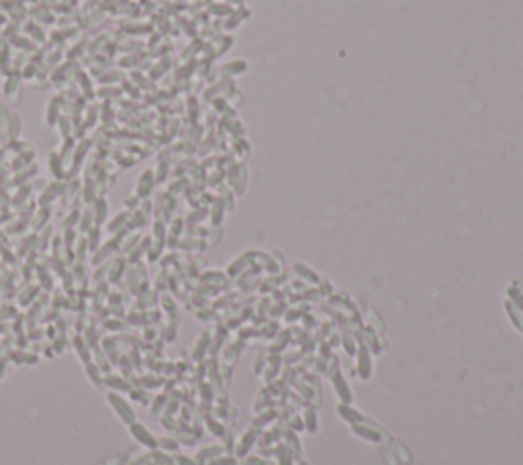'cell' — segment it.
<instances>
[{
  "label": "cell",
  "mask_w": 523,
  "mask_h": 465,
  "mask_svg": "<svg viewBox=\"0 0 523 465\" xmlns=\"http://www.w3.org/2000/svg\"><path fill=\"white\" fill-rule=\"evenodd\" d=\"M21 82H22L21 72H10V74L4 78V82H2V92H4V96H8V98H17L19 90H21Z\"/></svg>",
  "instance_id": "6da1fadb"
},
{
  "label": "cell",
  "mask_w": 523,
  "mask_h": 465,
  "mask_svg": "<svg viewBox=\"0 0 523 465\" xmlns=\"http://www.w3.org/2000/svg\"><path fill=\"white\" fill-rule=\"evenodd\" d=\"M0 47H4V39L2 37H0Z\"/></svg>",
  "instance_id": "3957f363"
},
{
  "label": "cell",
  "mask_w": 523,
  "mask_h": 465,
  "mask_svg": "<svg viewBox=\"0 0 523 465\" xmlns=\"http://www.w3.org/2000/svg\"><path fill=\"white\" fill-rule=\"evenodd\" d=\"M10 60H13V55H10L8 45L0 47V74L8 76L10 72H15V70H13V65H10Z\"/></svg>",
  "instance_id": "7a4b0ae2"
}]
</instances>
